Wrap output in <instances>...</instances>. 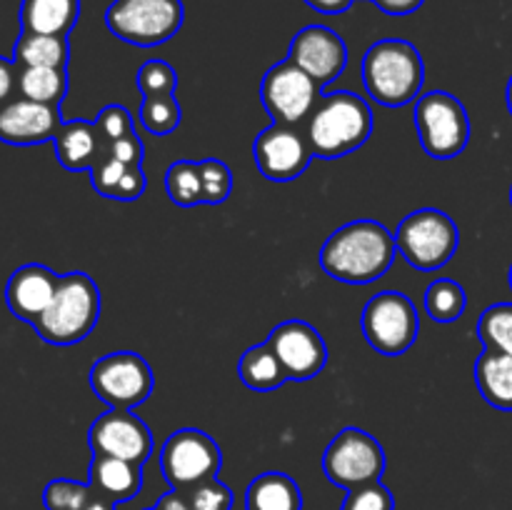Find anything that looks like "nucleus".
<instances>
[{
    "mask_svg": "<svg viewBox=\"0 0 512 510\" xmlns=\"http://www.w3.org/2000/svg\"><path fill=\"white\" fill-rule=\"evenodd\" d=\"M183 493L185 503L190 505V510H230L233 508V490L225 483H220L218 478L203 480V483L193 485L188 490H178Z\"/></svg>",
    "mask_w": 512,
    "mask_h": 510,
    "instance_id": "obj_34",
    "label": "nucleus"
},
{
    "mask_svg": "<svg viewBox=\"0 0 512 510\" xmlns=\"http://www.w3.org/2000/svg\"><path fill=\"white\" fill-rule=\"evenodd\" d=\"M363 83L370 98L385 108H403L418 100L425 83V63L413 43L378 40L363 58Z\"/></svg>",
    "mask_w": 512,
    "mask_h": 510,
    "instance_id": "obj_3",
    "label": "nucleus"
},
{
    "mask_svg": "<svg viewBox=\"0 0 512 510\" xmlns=\"http://www.w3.org/2000/svg\"><path fill=\"white\" fill-rule=\"evenodd\" d=\"M20 98L45 105H60L68 95V70L65 68H20Z\"/></svg>",
    "mask_w": 512,
    "mask_h": 510,
    "instance_id": "obj_26",
    "label": "nucleus"
},
{
    "mask_svg": "<svg viewBox=\"0 0 512 510\" xmlns=\"http://www.w3.org/2000/svg\"><path fill=\"white\" fill-rule=\"evenodd\" d=\"M320 85L298 65L283 60L263 75L260 100L273 123L300 125L320 103Z\"/></svg>",
    "mask_w": 512,
    "mask_h": 510,
    "instance_id": "obj_12",
    "label": "nucleus"
},
{
    "mask_svg": "<svg viewBox=\"0 0 512 510\" xmlns=\"http://www.w3.org/2000/svg\"><path fill=\"white\" fill-rule=\"evenodd\" d=\"M130 165H123L118 163L115 158H105L103 163L95 165L93 170H90V183H93V188L98 190L103 198H113L118 195V188H120V180H123L125 170H128Z\"/></svg>",
    "mask_w": 512,
    "mask_h": 510,
    "instance_id": "obj_36",
    "label": "nucleus"
},
{
    "mask_svg": "<svg viewBox=\"0 0 512 510\" xmlns=\"http://www.w3.org/2000/svg\"><path fill=\"white\" fill-rule=\"evenodd\" d=\"M510 288H512V265H510Z\"/></svg>",
    "mask_w": 512,
    "mask_h": 510,
    "instance_id": "obj_45",
    "label": "nucleus"
},
{
    "mask_svg": "<svg viewBox=\"0 0 512 510\" xmlns=\"http://www.w3.org/2000/svg\"><path fill=\"white\" fill-rule=\"evenodd\" d=\"M83 510H115V503H110L108 498H103V495L95 493Z\"/></svg>",
    "mask_w": 512,
    "mask_h": 510,
    "instance_id": "obj_43",
    "label": "nucleus"
},
{
    "mask_svg": "<svg viewBox=\"0 0 512 510\" xmlns=\"http://www.w3.org/2000/svg\"><path fill=\"white\" fill-rule=\"evenodd\" d=\"M268 345L278 355L288 380H310L328 365V345L323 335L305 320H285L268 335Z\"/></svg>",
    "mask_w": 512,
    "mask_h": 510,
    "instance_id": "obj_15",
    "label": "nucleus"
},
{
    "mask_svg": "<svg viewBox=\"0 0 512 510\" xmlns=\"http://www.w3.org/2000/svg\"><path fill=\"white\" fill-rule=\"evenodd\" d=\"M360 325L370 348L388 358L408 353L420 333V318L413 300L398 290L373 295L365 305Z\"/></svg>",
    "mask_w": 512,
    "mask_h": 510,
    "instance_id": "obj_8",
    "label": "nucleus"
},
{
    "mask_svg": "<svg viewBox=\"0 0 512 510\" xmlns=\"http://www.w3.org/2000/svg\"><path fill=\"white\" fill-rule=\"evenodd\" d=\"M395 250V235L383 223L353 220L325 240L320 250V268L340 283L365 285L388 273Z\"/></svg>",
    "mask_w": 512,
    "mask_h": 510,
    "instance_id": "obj_1",
    "label": "nucleus"
},
{
    "mask_svg": "<svg viewBox=\"0 0 512 510\" xmlns=\"http://www.w3.org/2000/svg\"><path fill=\"white\" fill-rule=\"evenodd\" d=\"M80 18V0H23L20 28L23 33L68 35Z\"/></svg>",
    "mask_w": 512,
    "mask_h": 510,
    "instance_id": "obj_21",
    "label": "nucleus"
},
{
    "mask_svg": "<svg viewBox=\"0 0 512 510\" xmlns=\"http://www.w3.org/2000/svg\"><path fill=\"white\" fill-rule=\"evenodd\" d=\"M373 3L378 5L383 13L400 18V15H410V13H415L418 8H423L425 0H373Z\"/></svg>",
    "mask_w": 512,
    "mask_h": 510,
    "instance_id": "obj_40",
    "label": "nucleus"
},
{
    "mask_svg": "<svg viewBox=\"0 0 512 510\" xmlns=\"http://www.w3.org/2000/svg\"><path fill=\"white\" fill-rule=\"evenodd\" d=\"M400 255L418 270H438L455 255L460 245V230L448 213L438 208H423L403 218L395 233Z\"/></svg>",
    "mask_w": 512,
    "mask_h": 510,
    "instance_id": "obj_7",
    "label": "nucleus"
},
{
    "mask_svg": "<svg viewBox=\"0 0 512 510\" xmlns=\"http://www.w3.org/2000/svg\"><path fill=\"white\" fill-rule=\"evenodd\" d=\"M143 143L135 133L125 135V138L110 140V158H115L123 165H143Z\"/></svg>",
    "mask_w": 512,
    "mask_h": 510,
    "instance_id": "obj_38",
    "label": "nucleus"
},
{
    "mask_svg": "<svg viewBox=\"0 0 512 510\" xmlns=\"http://www.w3.org/2000/svg\"><path fill=\"white\" fill-rule=\"evenodd\" d=\"M90 488L110 503H128L143 488V465L113 455H93Z\"/></svg>",
    "mask_w": 512,
    "mask_h": 510,
    "instance_id": "obj_20",
    "label": "nucleus"
},
{
    "mask_svg": "<svg viewBox=\"0 0 512 510\" xmlns=\"http://www.w3.org/2000/svg\"><path fill=\"white\" fill-rule=\"evenodd\" d=\"M183 0H113L105 25L115 38L138 48L168 43L183 28Z\"/></svg>",
    "mask_w": 512,
    "mask_h": 510,
    "instance_id": "obj_5",
    "label": "nucleus"
},
{
    "mask_svg": "<svg viewBox=\"0 0 512 510\" xmlns=\"http://www.w3.org/2000/svg\"><path fill=\"white\" fill-rule=\"evenodd\" d=\"M95 490L90 483H78V480L58 478L50 480L43 490V505L45 510H83L90 503Z\"/></svg>",
    "mask_w": 512,
    "mask_h": 510,
    "instance_id": "obj_31",
    "label": "nucleus"
},
{
    "mask_svg": "<svg viewBox=\"0 0 512 510\" xmlns=\"http://www.w3.org/2000/svg\"><path fill=\"white\" fill-rule=\"evenodd\" d=\"M53 145L58 163L70 173L93 170L110 155V140L100 133L95 120H68L60 125Z\"/></svg>",
    "mask_w": 512,
    "mask_h": 510,
    "instance_id": "obj_19",
    "label": "nucleus"
},
{
    "mask_svg": "<svg viewBox=\"0 0 512 510\" xmlns=\"http://www.w3.org/2000/svg\"><path fill=\"white\" fill-rule=\"evenodd\" d=\"M340 510H395V498L378 480V483H368L348 490V498H345Z\"/></svg>",
    "mask_w": 512,
    "mask_h": 510,
    "instance_id": "obj_35",
    "label": "nucleus"
},
{
    "mask_svg": "<svg viewBox=\"0 0 512 510\" xmlns=\"http://www.w3.org/2000/svg\"><path fill=\"white\" fill-rule=\"evenodd\" d=\"M245 510H303V493L290 475L270 470L248 485Z\"/></svg>",
    "mask_w": 512,
    "mask_h": 510,
    "instance_id": "obj_22",
    "label": "nucleus"
},
{
    "mask_svg": "<svg viewBox=\"0 0 512 510\" xmlns=\"http://www.w3.org/2000/svg\"><path fill=\"white\" fill-rule=\"evenodd\" d=\"M135 85L143 93V98H153V95H175L178 88V73L165 60H148L140 65L138 75H135Z\"/></svg>",
    "mask_w": 512,
    "mask_h": 510,
    "instance_id": "obj_32",
    "label": "nucleus"
},
{
    "mask_svg": "<svg viewBox=\"0 0 512 510\" xmlns=\"http://www.w3.org/2000/svg\"><path fill=\"white\" fill-rule=\"evenodd\" d=\"M18 75L20 68L15 65V60H8L0 55V108L5 103H10L15 98V93H18Z\"/></svg>",
    "mask_w": 512,
    "mask_h": 510,
    "instance_id": "obj_39",
    "label": "nucleus"
},
{
    "mask_svg": "<svg viewBox=\"0 0 512 510\" xmlns=\"http://www.w3.org/2000/svg\"><path fill=\"white\" fill-rule=\"evenodd\" d=\"M183 120V108H180L175 95H153L143 98L140 103V123L153 135H170Z\"/></svg>",
    "mask_w": 512,
    "mask_h": 510,
    "instance_id": "obj_30",
    "label": "nucleus"
},
{
    "mask_svg": "<svg viewBox=\"0 0 512 510\" xmlns=\"http://www.w3.org/2000/svg\"><path fill=\"white\" fill-rule=\"evenodd\" d=\"M153 368L130 350H118L98 358L90 368V388L110 408L133 410L153 395Z\"/></svg>",
    "mask_w": 512,
    "mask_h": 510,
    "instance_id": "obj_9",
    "label": "nucleus"
},
{
    "mask_svg": "<svg viewBox=\"0 0 512 510\" xmlns=\"http://www.w3.org/2000/svg\"><path fill=\"white\" fill-rule=\"evenodd\" d=\"M200 180H203V203L220 205L233 193V173L223 160H200Z\"/></svg>",
    "mask_w": 512,
    "mask_h": 510,
    "instance_id": "obj_33",
    "label": "nucleus"
},
{
    "mask_svg": "<svg viewBox=\"0 0 512 510\" xmlns=\"http://www.w3.org/2000/svg\"><path fill=\"white\" fill-rule=\"evenodd\" d=\"M308 143L323 160L345 158L368 143L373 135V110L360 95L338 90L315 105L308 118Z\"/></svg>",
    "mask_w": 512,
    "mask_h": 510,
    "instance_id": "obj_2",
    "label": "nucleus"
},
{
    "mask_svg": "<svg viewBox=\"0 0 512 510\" xmlns=\"http://www.w3.org/2000/svg\"><path fill=\"white\" fill-rule=\"evenodd\" d=\"M288 60L305 70L320 88H325L348 68V45L333 28L305 25L290 43Z\"/></svg>",
    "mask_w": 512,
    "mask_h": 510,
    "instance_id": "obj_16",
    "label": "nucleus"
},
{
    "mask_svg": "<svg viewBox=\"0 0 512 510\" xmlns=\"http://www.w3.org/2000/svg\"><path fill=\"white\" fill-rule=\"evenodd\" d=\"M58 283L60 275L53 273L48 265H20L8 278V285H5V303H8L10 313L15 318L33 325L53 303Z\"/></svg>",
    "mask_w": 512,
    "mask_h": 510,
    "instance_id": "obj_18",
    "label": "nucleus"
},
{
    "mask_svg": "<svg viewBox=\"0 0 512 510\" xmlns=\"http://www.w3.org/2000/svg\"><path fill=\"white\" fill-rule=\"evenodd\" d=\"M148 510H158V508H148Z\"/></svg>",
    "mask_w": 512,
    "mask_h": 510,
    "instance_id": "obj_47",
    "label": "nucleus"
},
{
    "mask_svg": "<svg viewBox=\"0 0 512 510\" xmlns=\"http://www.w3.org/2000/svg\"><path fill=\"white\" fill-rule=\"evenodd\" d=\"M253 158L260 173L273 183H290L308 170L315 158L308 135L295 125L273 123L255 138Z\"/></svg>",
    "mask_w": 512,
    "mask_h": 510,
    "instance_id": "obj_13",
    "label": "nucleus"
},
{
    "mask_svg": "<svg viewBox=\"0 0 512 510\" xmlns=\"http://www.w3.org/2000/svg\"><path fill=\"white\" fill-rule=\"evenodd\" d=\"M508 108H510V115H512V78H510V83H508Z\"/></svg>",
    "mask_w": 512,
    "mask_h": 510,
    "instance_id": "obj_44",
    "label": "nucleus"
},
{
    "mask_svg": "<svg viewBox=\"0 0 512 510\" xmlns=\"http://www.w3.org/2000/svg\"><path fill=\"white\" fill-rule=\"evenodd\" d=\"M238 375L245 388L260 390V393L278 390L280 385L288 383V375H285L278 355L273 353V348L268 343L253 345V348H248L240 355Z\"/></svg>",
    "mask_w": 512,
    "mask_h": 510,
    "instance_id": "obj_25",
    "label": "nucleus"
},
{
    "mask_svg": "<svg viewBox=\"0 0 512 510\" xmlns=\"http://www.w3.org/2000/svg\"><path fill=\"white\" fill-rule=\"evenodd\" d=\"M468 308V295L458 280L438 278L425 290V313L435 323H453Z\"/></svg>",
    "mask_w": 512,
    "mask_h": 510,
    "instance_id": "obj_27",
    "label": "nucleus"
},
{
    "mask_svg": "<svg viewBox=\"0 0 512 510\" xmlns=\"http://www.w3.org/2000/svg\"><path fill=\"white\" fill-rule=\"evenodd\" d=\"M475 383L493 408L512 410V355L485 350L475 360Z\"/></svg>",
    "mask_w": 512,
    "mask_h": 510,
    "instance_id": "obj_23",
    "label": "nucleus"
},
{
    "mask_svg": "<svg viewBox=\"0 0 512 510\" xmlns=\"http://www.w3.org/2000/svg\"><path fill=\"white\" fill-rule=\"evenodd\" d=\"M165 190L170 200L180 208H193L203 203V180H200V165L195 160H175L165 173Z\"/></svg>",
    "mask_w": 512,
    "mask_h": 510,
    "instance_id": "obj_28",
    "label": "nucleus"
},
{
    "mask_svg": "<svg viewBox=\"0 0 512 510\" xmlns=\"http://www.w3.org/2000/svg\"><path fill=\"white\" fill-rule=\"evenodd\" d=\"M100 318V290L88 273L60 275L53 303L33 323L50 345H75L88 338Z\"/></svg>",
    "mask_w": 512,
    "mask_h": 510,
    "instance_id": "obj_4",
    "label": "nucleus"
},
{
    "mask_svg": "<svg viewBox=\"0 0 512 510\" xmlns=\"http://www.w3.org/2000/svg\"><path fill=\"white\" fill-rule=\"evenodd\" d=\"M68 35L20 33L13 60L18 68H68Z\"/></svg>",
    "mask_w": 512,
    "mask_h": 510,
    "instance_id": "obj_24",
    "label": "nucleus"
},
{
    "mask_svg": "<svg viewBox=\"0 0 512 510\" xmlns=\"http://www.w3.org/2000/svg\"><path fill=\"white\" fill-rule=\"evenodd\" d=\"M158 510H190V505L185 503L183 493H178V490H170V493H165L163 498L158 500V505H155Z\"/></svg>",
    "mask_w": 512,
    "mask_h": 510,
    "instance_id": "obj_42",
    "label": "nucleus"
},
{
    "mask_svg": "<svg viewBox=\"0 0 512 510\" xmlns=\"http://www.w3.org/2000/svg\"><path fill=\"white\" fill-rule=\"evenodd\" d=\"M323 470L330 483L345 490L378 483L385 473V450L363 428H343L325 448Z\"/></svg>",
    "mask_w": 512,
    "mask_h": 510,
    "instance_id": "obj_10",
    "label": "nucleus"
},
{
    "mask_svg": "<svg viewBox=\"0 0 512 510\" xmlns=\"http://www.w3.org/2000/svg\"><path fill=\"white\" fill-rule=\"evenodd\" d=\"M223 453L205 430H175L160 450V470L173 490H188L203 480L218 478Z\"/></svg>",
    "mask_w": 512,
    "mask_h": 510,
    "instance_id": "obj_11",
    "label": "nucleus"
},
{
    "mask_svg": "<svg viewBox=\"0 0 512 510\" xmlns=\"http://www.w3.org/2000/svg\"><path fill=\"white\" fill-rule=\"evenodd\" d=\"M95 123H98L100 133H103L108 140H118V138H125V135L135 133L133 118H130L128 108H123V105H118V103L105 105V108L100 110V115Z\"/></svg>",
    "mask_w": 512,
    "mask_h": 510,
    "instance_id": "obj_37",
    "label": "nucleus"
},
{
    "mask_svg": "<svg viewBox=\"0 0 512 510\" xmlns=\"http://www.w3.org/2000/svg\"><path fill=\"white\" fill-rule=\"evenodd\" d=\"M420 145L435 160H453L468 148L470 118L465 105L445 90H430L415 103Z\"/></svg>",
    "mask_w": 512,
    "mask_h": 510,
    "instance_id": "obj_6",
    "label": "nucleus"
},
{
    "mask_svg": "<svg viewBox=\"0 0 512 510\" xmlns=\"http://www.w3.org/2000/svg\"><path fill=\"white\" fill-rule=\"evenodd\" d=\"M478 335L485 350L512 355V303H495L483 310L478 320Z\"/></svg>",
    "mask_w": 512,
    "mask_h": 510,
    "instance_id": "obj_29",
    "label": "nucleus"
},
{
    "mask_svg": "<svg viewBox=\"0 0 512 510\" xmlns=\"http://www.w3.org/2000/svg\"><path fill=\"white\" fill-rule=\"evenodd\" d=\"M63 118L60 105L13 98L0 108V140L8 145H40L58 135Z\"/></svg>",
    "mask_w": 512,
    "mask_h": 510,
    "instance_id": "obj_17",
    "label": "nucleus"
},
{
    "mask_svg": "<svg viewBox=\"0 0 512 510\" xmlns=\"http://www.w3.org/2000/svg\"><path fill=\"white\" fill-rule=\"evenodd\" d=\"M90 448L93 455H113V458L130 460V463L145 465L153 455V433L143 418L130 410L110 408L90 425Z\"/></svg>",
    "mask_w": 512,
    "mask_h": 510,
    "instance_id": "obj_14",
    "label": "nucleus"
},
{
    "mask_svg": "<svg viewBox=\"0 0 512 510\" xmlns=\"http://www.w3.org/2000/svg\"><path fill=\"white\" fill-rule=\"evenodd\" d=\"M510 203H512V188H510Z\"/></svg>",
    "mask_w": 512,
    "mask_h": 510,
    "instance_id": "obj_46",
    "label": "nucleus"
},
{
    "mask_svg": "<svg viewBox=\"0 0 512 510\" xmlns=\"http://www.w3.org/2000/svg\"><path fill=\"white\" fill-rule=\"evenodd\" d=\"M305 3H308L313 10H318V13L338 15V13H345V10L353 5V0H305Z\"/></svg>",
    "mask_w": 512,
    "mask_h": 510,
    "instance_id": "obj_41",
    "label": "nucleus"
}]
</instances>
